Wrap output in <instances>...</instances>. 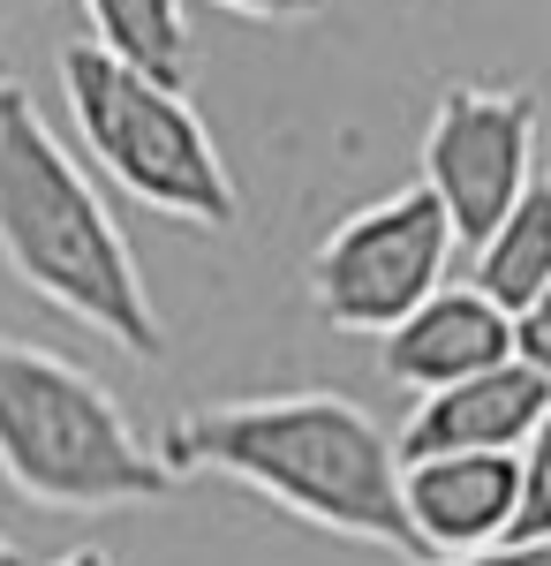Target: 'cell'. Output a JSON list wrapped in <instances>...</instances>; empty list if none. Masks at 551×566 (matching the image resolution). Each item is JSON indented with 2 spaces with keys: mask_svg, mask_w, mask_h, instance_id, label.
Returning <instances> with one entry per match:
<instances>
[{
  "mask_svg": "<svg viewBox=\"0 0 551 566\" xmlns=\"http://www.w3.org/2000/svg\"><path fill=\"white\" fill-rule=\"evenodd\" d=\"M174 476H227L272 499L280 514L333 528L355 544H385L424 559L401 506V453L347 392H264V400H205L159 431Z\"/></svg>",
  "mask_w": 551,
  "mask_h": 566,
  "instance_id": "cell-1",
  "label": "cell"
},
{
  "mask_svg": "<svg viewBox=\"0 0 551 566\" xmlns=\"http://www.w3.org/2000/svg\"><path fill=\"white\" fill-rule=\"evenodd\" d=\"M0 264L39 303L91 325L122 355L136 363L167 355V317L144 287L122 219L106 212V197L69 159V144L53 136L23 84H0Z\"/></svg>",
  "mask_w": 551,
  "mask_h": 566,
  "instance_id": "cell-2",
  "label": "cell"
},
{
  "mask_svg": "<svg viewBox=\"0 0 551 566\" xmlns=\"http://www.w3.org/2000/svg\"><path fill=\"white\" fill-rule=\"evenodd\" d=\"M0 476L53 514L159 506L181 483L84 363L31 340H0Z\"/></svg>",
  "mask_w": 551,
  "mask_h": 566,
  "instance_id": "cell-3",
  "label": "cell"
},
{
  "mask_svg": "<svg viewBox=\"0 0 551 566\" xmlns=\"http://www.w3.org/2000/svg\"><path fill=\"white\" fill-rule=\"evenodd\" d=\"M61 91H69V122L84 136V151L106 167L114 189L212 234L242 219V189L227 175L205 114L189 106V84H167L84 39L61 53Z\"/></svg>",
  "mask_w": 551,
  "mask_h": 566,
  "instance_id": "cell-4",
  "label": "cell"
},
{
  "mask_svg": "<svg viewBox=\"0 0 551 566\" xmlns=\"http://www.w3.org/2000/svg\"><path fill=\"white\" fill-rule=\"evenodd\" d=\"M454 219L430 197V181H408L378 205L347 212L310 250V303L333 333H371L401 325L430 287H446V258H454Z\"/></svg>",
  "mask_w": 551,
  "mask_h": 566,
  "instance_id": "cell-5",
  "label": "cell"
},
{
  "mask_svg": "<svg viewBox=\"0 0 551 566\" xmlns=\"http://www.w3.org/2000/svg\"><path fill=\"white\" fill-rule=\"evenodd\" d=\"M537 175V98L529 91L446 84L424 129V181L454 219V242L476 250Z\"/></svg>",
  "mask_w": 551,
  "mask_h": 566,
  "instance_id": "cell-6",
  "label": "cell"
},
{
  "mask_svg": "<svg viewBox=\"0 0 551 566\" xmlns=\"http://www.w3.org/2000/svg\"><path fill=\"white\" fill-rule=\"evenodd\" d=\"M401 506H408L424 559H468V552L513 536L521 453H424V461H401Z\"/></svg>",
  "mask_w": 551,
  "mask_h": 566,
  "instance_id": "cell-7",
  "label": "cell"
},
{
  "mask_svg": "<svg viewBox=\"0 0 551 566\" xmlns=\"http://www.w3.org/2000/svg\"><path fill=\"white\" fill-rule=\"evenodd\" d=\"M507 355H513V317L484 287H430L401 325L378 333V370L416 400L461 386V378L507 363Z\"/></svg>",
  "mask_w": 551,
  "mask_h": 566,
  "instance_id": "cell-8",
  "label": "cell"
},
{
  "mask_svg": "<svg viewBox=\"0 0 551 566\" xmlns=\"http://www.w3.org/2000/svg\"><path fill=\"white\" fill-rule=\"evenodd\" d=\"M551 408V378H537L521 355L476 370L446 392H424L416 416L401 423L393 453L401 461H424V453H521L537 416Z\"/></svg>",
  "mask_w": 551,
  "mask_h": 566,
  "instance_id": "cell-9",
  "label": "cell"
},
{
  "mask_svg": "<svg viewBox=\"0 0 551 566\" xmlns=\"http://www.w3.org/2000/svg\"><path fill=\"white\" fill-rule=\"evenodd\" d=\"M468 258H476L468 287H484V295L507 310V317L551 280V159L529 175V189L513 197L507 219H499V227H491Z\"/></svg>",
  "mask_w": 551,
  "mask_h": 566,
  "instance_id": "cell-10",
  "label": "cell"
},
{
  "mask_svg": "<svg viewBox=\"0 0 551 566\" xmlns=\"http://www.w3.org/2000/svg\"><path fill=\"white\" fill-rule=\"evenodd\" d=\"M91 15V45L122 53L136 69L189 84V23H181V0H84Z\"/></svg>",
  "mask_w": 551,
  "mask_h": 566,
  "instance_id": "cell-11",
  "label": "cell"
},
{
  "mask_svg": "<svg viewBox=\"0 0 551 566\" xmlns=\"http://www.w3.org/2000/svg\"><path fill=\"white\" fill-rule=\"evenodd\" d=\"M513 536H551V408L537 416V431L521 446V514Z\"/></svg>",
  "mask_w": 551,
  "mask_h": 566,
  "instance_id": "cell-12",
  "label": "cell"
},
{
  "mask_svg": "<svg viewBox=\"0 0 551 566\" xmlns=\"http://www.w3.org/2000/svg\"><path fill=\"white\" fill-rule=\"evenodd\" d=\"M513 355H521L537 378H551V280L513 310Z\"/></svg>",
  "mask_w": 551,
  "mask_h": 566,
  "instance_id": "cell-13",
  "label": "cell"
},
{
  "mask_svg": "<svg viewBox=\"0 0 551 566\" xmlns=\"http://www.w3.org/2000/svg\"><path fill=\"white\" fill-rule=\"evenodd\" d=\"M424 566H551V536H499L468 559H424Z\"/></svg>",
  "mask_w": 551,
  "mask_h": 566,
  "instance_id": "cell-14",
  "label": "cell"
},
{
  "mask_svg": "<svg viewBox=\"0 0 551 566\" xmlns=\"http://www.w3.org/2000/svg\"><path fill=\"white\" fill-rule=\"evenodd\" d=\"M227 15H250V23H310L325 15V0H219Z\"/></svg>",
  "mask_w": 551,
  "mask_h": 566,
  "instance_id": "cell-15",
  "label": "cell"
},
{
  "mask_svg": "<svg viewBox=\"0 0 551 566\" xmlns=\"http://www.w3.org/2000/svg\"><path fill=\"white\" fill-rule=\"evenodd\" d=\"M15 566H23V559H15ZM45 566H114V559H106L98 544H76V552H61V559H45Z\"/></svg>",
  "mask_w": 551,
  "mask_h": 566,
  "instance_id": "cell-16",
  "label": "cell"
},
{
  "mask_svg": "<svg viewBox=\"0 0 551 566\" xmlns=\"http://www.w3.org/2000/svg\"><path fill=\"white\" fill-rule=\"evenodd\" d=\"M0 566H15V552H8V536H0Z\"/></svg>",
  "mask_w": 551,
  "mask_h": 566,
  "instance_id": "cell-17",
  "label": "cell"
},
{
  "mask_svg": "<svg viewBox=\"0 0 551 566\" xmlns=\"http://www.w3.org/2000/svg\"><path fill=\"white\" fill-rule=\"evenodd\" d=\"M544 159H551V136H544Z\"/></svg>",
  "mask_w": 551,
  "mask_h": 566,
  "instance_id": "cell-18",
  "label": "cell"
}]
</instances>
